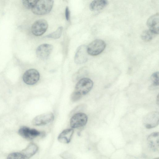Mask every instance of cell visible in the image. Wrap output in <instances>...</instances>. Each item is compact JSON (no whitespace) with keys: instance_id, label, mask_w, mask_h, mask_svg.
<instances>
[{"instance_id":"6da1fadb","label":"cell","mask_w":159,"mask_h":159,"mask_svg":"<svg viewBox=\"0 0 159 159\" xmlns=\"http://www.w3.org/2000/svg\"><path fill=\"white\" fill-rule=\"evenodd\" d=\"M53 1L51 0H37L31 9L32 12L37 15H43L49 13L51 10Z\"/></svg>"},{"instance_id":"7a4b0ae2","label":"cell","mask_w":159,"mask_h":159,"mask_svg":"<svg viewBox=\"0 0 159 159\" xmlns=\"http://www.w3.org/2000/svg\"><path fill=\"white\" fill-rule=\"evenodd\" d=\"M93 82L88 78H83L76 84L75 91L82 96L88 93L92 89Z\"/></svg>"},{"instance_id":"3957f363","label":"cell","mask_w":159,"mask_h":159,"mask_svg":"<svg viewBox=\"0 0 159 159\" xmlns=\"http://www.w3.org/2000/svg\"><path fill=\"white\" fill-rule=\"evenodd\" d=\"M106 46L104 41L97 39L92 42L87 47V52L92 56H96L102 53Z\"/></svg>"},{"instance_id":"277c9868","label":"cell","mask_w":159,"mask_h":159,"mask_svg":"<svg viewBox=\"0 0 159 159\" xmlns=\"http://www.w3.org/2000/svg\"><path fill=\"white\" fill-rule=\"evenodd\" d=\"M88 121L87 115L83 113H77L71 117L70 122V126L73 128H77L84 126Z\"/></svg>"},{"instance_id":"5b68a950","label":"cell","mask_w":159,"mask_h":159,"mask_svg":"<svg viewBox=\"0 0 159 159\" xmlns=\"http://www.w3.org/2000/svg\"><path fill=\"white\" fill-rule=\"evenodd\" d=\"M48 26V22L45 20H38L35 21L32 26V33L35 36H41L46 31Z\"/></svg>"},{"instance_id":"8992f818","label":"cell","mask_w":159,"mask_h":159,"mask_svg":"<svg viewBox=\"0 0 159 159\" xmlns=\"http://www.w3.org/2000/svg\"><path fill=\"white\" fill-rule=\"evenodd\" d=\"M40 75L39 72L34 69H30L24 73L23 79L24 82L28 85H33L39 80Z\"/></svg>"},{"instance_id":"52a82bcc","label":"cell","mask_w":159,"mask_h":159,"mask_svg":"<svg viewBox=\"0 0 159 159\" xmlns=\"http://www.w3.org/2000/svg\"><path fill=\"white\" fill-rule=\"evenodd\" d=\"M18 133L22 137L29 140L33 139L41 135V133L38 130L25 126L21 127L18 130Z\"/></svg>"},{"instance_id":"ba28073f","label":"cell","mask_w":159,"mask_h":159,"mask_svg":"<svg viewBox=\"0 0 159 159\" xmlns=\"http://www.w3.org/2000/svg\"><path fill=\"white\" fill-rule=\"evenodd\" d=\"M159 114L157 112H152L147 115L144 118L143 123L147 129H151L159 124Z\"/></svg>"},{"instance_id":"9c48e42d","label":"cell","mask_w":159,"mask_h":159,"mask_svg":"<svg viewBox=\"0 0 159 159\" xmlns=\"http://www.w3.org/2000/svg\"><path fill=\"white\" fill-rule=\"evenodd\" d=\"M54 118L52 113H45L36 116L32 120V123L33 125L35 126L44 125L52 121Z\"/></svg>"},{"instance_id":"30bf717a","label":"cell","mask_w":159,"mask_h":159,"mask_svg":"<svg viewBox=\"0 0 159 159\" xmlns=\"http://www.w3.org/2000/svg\"><path fill=\"white\" fill-rule=\"evenodd\" d=\"M53 48V46L51 44H41L36 49L37 56L41 59H46L49 57Z\"/></svg>"},{"instance_id":"8fae6325","label":"cell","mask_w":159,"mask_h":159,"mask_svg":"<svg viewBox=\"0 0 159 159\" xmlns=\"http://www.w3.org/2000/svg\"><path fill=\"white\" fill-rule=\"evenodd\" d=\"M87 47L82 45L77 49L75 56V62L77 64H82L85 62L88 59Z\"/></svg>"},{"instance_id":"7c38bea8","label":"cell","mask_w":159,"mask_h":159,"mask_svg":"<svg viewBox=\"0 0 159 159\" xmlns=\"http://www.w3.org/2000/svg\"><path fill=\"white\" fill-rule=\"evenodd\" d=\"M159 17L158 13H156L149 17L147 21V25L149 29L156 34L159 33Z\"/></svg>"},{"instance_id":"4fadbf2b","label":"cell","mask_w":159,"mask_h":159,"mask_svg":"<svg viewBox=\"0 0 159 159\" xmlns=\"http://www.w3.org/2000/svg\"><path fill=\"white\" fill-rule=\"evenodd\" d=\"M147 143L149 147L153 151H158L159 149V134L158 132H154L148 136Z\"/></svg>"},{"instance_id":"5bb4252c","label":"cell","mask_w":159,"mask_h":159,"mask_svg":"<svg viewBox=\"0 0 159 159\" xmlns=\"http://www.w3.org/2000/svg\"><path fill=\"white\" fill-rule=\"evenodd\" d=\"M38 150L37 145L34 143H31L20 152L25 159H29L35 154Z\"/></svg>"},{"instance_id":"9a60e30c","label":"cell","mask_w":159,"mask_h":159,"mask_svg":"<svg viewBox=\"0 0 159 159\" xmlns=\"http://www.w3.org/2000/svg\"><path fill=\"white\" fill-rule=\"evenodd\" d=\"M74 133L72 129H67L63 130L58 135L57 139L60 143L67 144L70 143Z\"/></svg>"},{"instance_id":"2e32d148","label":"cell","mask_w":159,"mask_h":159,"mask_svg":"<svg viewBox=\"0 0 159 159\" xmlns=\"http://www.w3.org/2000/svg\"><path fill=\"white\" fill-rule=\"evenodd\" d=\"M108 3L107 0H94L90 3L89 8L92 11H98L105 7L108 5Z\"/></svg>"},{"instance_id":"e0dca14e","label":"cell","mask_w":159,"mask_h":159,"mask_svg":"<svg viewBox=\"0 0 159 159\" xmlns=\"http://www.w3.org/2000/svg\"><path fill=\"white\" fill-rule=\"evenodd\" d=\"M156 34L149 29L143 31L141 33L142 39L146 42L151 41Z\"/></svg>"},{"instance_id":"ac0fdd59","label":"cell","mask_w":159,"mask_h":159,"mask_svg":"<svg viewBox=\"0 0 159 159\" xmlns=\"http://www.w3.org/2000/svg\"><path fill=\"white\" fill-rule=\"evenodd\" d=\"M62 31L63 27H59L55 31L47 35L46 37L55 39H58L61 36Z\"/></svg>"},{"instance_id":"d6986e66","label":"cell","mask_w":159,"mask_h":159,"mask_svg":"<svg viewBox=\"0 0 159 159\" xmlns=\"http://www.w3.org/2000/svg\"><path fill=\"white\" fill-rule=\"evenodd\" d=\"M85 68L83 67L80 68L73 75L72 78L73 80L76 81L80 78H81L85 74Z\"/></svg>"},{"instance_id":"ffe728a7","label":"cell","mask_w":159,"mask_h":159,"mask_svg":"<svg viewBox=\"0 0 159 159\" xmlns=\"http://www.w3.org/2000/svg\"><path fill=\"white\" fill-rule=\"evenodd\" d=\"M151 79L153 86H158L159 85V72L157 71L153 73L151 76Z\"/></svg>"},{"instance_id":"44dd1931","label":"cell","mask_w":159,"mask_h":159,"mask_svg":"<svg viewBox=\"0 0 159 159\" xmlns=\"http://www.w3.org/2000/svg\"><path fill=\"white\" fill-rule=\"evenodd\" d=\"M37 0H26L23 1V4L28 9H32L34 7Z\"/></svg>"},{"instance_id":"7402d4cb","label":"cell","mask_w":159,"mask_h":159,"mask_svg":"<svg viewBox=\"0 0 159 159\" xmlns=\"http://www.w3.org/2000/svg\"><path fill=\"white\" fill-rule=\"evenodd\" d=\"M7 159H25L24 157L20 152H15L10 154Z\"/></svg>"},{"instance_id":"603a6c76","label":"cell","mask_w":159,"mask_h":159,"mask_svg":"<svg viewBox=\"0 0 159 159\" xmlns=\"http://www.w3.org/2000/svg\"><path fill=\"white\" fill-rule=\"evenodd\" d=\"M82 96L80 94L74 91L71 95L70 99L73 102H76L80 100Z\"/></svg>"},{"instance_id":"cb8c5ba5","label":"cell","mask_w":159,"mask_h":159,"mask_svg":"<svg viewBox=\"0 0 159 159\" xmlns=\"http://www.w3.org/2000/svg\"><path fill=\"white\" fill-rule=\"evenodd\" d=\"M60 156L63 159H75L73 155L68 152H63Z\"/></svg>"},{"instance_id":"d4e9b609","label":"cell","mask_w":159,"mask_h":159,"mask_svg":"<svg viewBox=\"0 0 159 159\" xmlns=\"http://www.w3.org/2000/svg\"><path fill=\"white\" fill-rule=\"evenodd\" d=\"M65 12L66 18L67 20H69L70 18V11L67 7L66 8Z\"/></svg>"},{"instance_id":"484cf974","label":"cell","mask_w":159,"mask_h":159,"mask_svg":"<svg viewBox=\"0 0 159 159\" xmlns=\"http://www.w3.org/2000/svg\"><path fill=\"white\" fill-rule=\"evenodd\" d=\"M157 104L158 105L159 104V95H157Z\"/></svg>"},{"instance_id":"4316f807","label":"cell","mask_w":159,"mask_h":159,"mask_svg":"<svg viewBox=\"0 0 159 159\" xmlns=\"http://www.w3.org/2000/svg\"><path fill=\"white\" fill-rule=\"evenodd\" d=\"M153 159H159V158L158 157L155 158H154Z\"/></svg>"}]
</instances>
